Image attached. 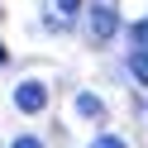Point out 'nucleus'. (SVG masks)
<instances>
[{"mask_svg":"<svg viewBox=\"0 0 148 148\" xmlns=\"http://www.w3.org/2000/svg\"><path fill=\"white\" fill-rule=\"evenodd\" d=\"M14 105H19L24 115H38V110L48 105V86H43V81H19V86H14Z\"/></svg>","mask_w":148,"mask_h":148,"instance_id":"nucleus-1","label":"nucleus"},{"mask_svg":"<svg viewBox=\"0 0 148 148\" xmlns=\"http://www.w3.org/2000/svg\"><path fill=\"white\" fill-rule=\"evenodd\" d=\"M115 29H119L115 10H110V5H96V10H91V38H96V43H110Z\"/></svg>","mask_w":148,"mask_h":148,"instance_id":"nucleus-2","label":"nucleus"},{"mask_svg":"<svg viewBox=\"0 0 148 148\" xmlns=\"http://www.w3.org/2000/svg\"><path fill=\"white\" fill-rule=\"evenodd\" d=\"M77 110H81V115H86V119H105V105H100L96 96H86V91H81V96H77Z\"/></svg>","mask_w":148,"mask_h":148,"instance_id":"nucleus-3","label":"nucleus"},{"mask_svg":"<svg viewBox=\"0 0 148 148\" xmlns=\"http://www.w3.org/2000/svg\"><path fill=\"white\" fill-rule=\"evenodd\" d=\"M129 67H134V77H138V81H143V86H148V48H138Z\"/></svg>","mask_w":148,"mask_h":148,"instance_id":"nucleus-4","label":"nucleus"},{"mask_svg":"<svg viewBox=\"0 0 148 148\" xmlns=\"http://www.w3.org/2000/svg\"><path fill=\"white\" fill-rule=\"evenodd\" d=\"M129 38H134V48H148V19H138L134 29H129Z\"/></svg>","mask_w":148,"mask_h":148,"instance_id":"nucleus-5","label":"nucleus"},{"mask_svg":"<svg viewBox=\"0 0 148 148\" xmlns=\"http://www.w3.org/2000/svg\"><path fill=\"white\" fill-rule=\"evenodd\" d=\"M91 148H124V138H115V134H100Z\"/></svg>","mask_w":148,"mask_h":148,"instance_id":"nucleus-6","label":"nucleus"},{"mask_svg":"<svg viewBox=\"0 0 148 148\" xmlns=\"http://www.w3.org/2000/svg\"><path fill=\"white\" fill-rule=\"evenodd\" d=\"M10 148H43V143H38V138H34V134H19V138H14Z\"/></svg>","mask_w":148,"mask_h":148,"instance_id":"nucleus-7","label":"nucleus"},{"mask_svg":"<svg viewBox=\"0 0 148 148\" xmlns=\"http://www.w3.org/2000/svg\"><path fill=\"white\" fill-rule=\"evenodd\" d=\"M77 5H81V0H58V10H62V14H72Z\"/></svg>","mask_w":148,"mask_h":148,"instance_id":"nucleus-8","label":"nucleus"},{"mask_svg":"<svg viewBox=\"0 0 148 148\" xmlns=\"http://www.w3.org/2000/svg\"><path fill=\"white\" fill-rule=\"evenodd\" d=\"M5 62H10V53H5V43H0V67H5Z\"/></svg>","mask_w":148,"mask_h":148,"instance_id":"nucleus-9","label":"nucleus"}]
</instances>
